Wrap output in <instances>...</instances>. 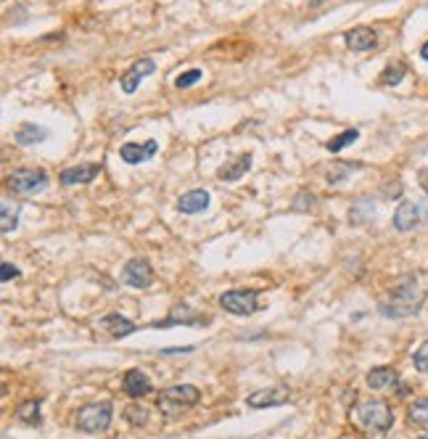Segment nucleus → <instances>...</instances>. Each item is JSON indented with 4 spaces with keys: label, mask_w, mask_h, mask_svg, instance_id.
<instances>
[{
    "label": "nucleus",
    "mask_w": 428,
    "mask_h": 439,
    "mask_svg": "<svg viewBox=\"0 0 428 439\" xmlns=\"http://www.w3.org/2000/svg\"><path fill=\"white\" fill-rule=\"evenodd\" d=\"M426 302V291L418 283L415 275H407L397 283V288L391 291V297L381 304V312L386 318H413L420 312V307Z\"/></svg>",
    "instance_id": "obj_1"
},
{
    "label": "nucleus",
    "mask_w": 428,
    "mask_h": 439,
    "mask_svg": "<svg viewBox=\"0 0 428 439\" xmlns=\"http://www.w3.org/2000/svg\"><path fill=\"white\" fill-rule=\"evenodd\" d=\"M198 400H201V392L193 384H175L162 389V394L156 397V405L167 418H178L188 408L198 405Z\"/></svg>",
    "instance_id": "obj_2"
},
{
    "label": "nucleus",
    "mask_w": 428,
    "mask_h": 439,
    "mask_svg": "<svg viewBox=\"0 0 428 439\" xmlns=\"http://www.w3.org/2000/svg\"><path fill=\"white\" fill-rule=\"evenodd\" d=\"M355 418L365 431H373V434H384V431H389L394 426V413H391L389 402H384V400L360 402L355 408Z\"/></svg>",
    "instance_id": "obj_3"
},
{
    "label": "nucleus",
    "mask_w": 428,
    "mask_h": 439,
    "mask_svg": "<svg viewBox=\"0 0 428 439\" xmlns=\"http://www.w3.org/2000/svg\"><path fill=\"white\" fill-rule=\"evenodd\" d=\"M8 188L21 196H35L48 188V175L40 167H19L8 175Z\"/></svg>",
    "instance_id": "obj_4"
},
{
    "label": "nucleus",
    "mask_w": 428,
    "mask_h": 439,
    "mask_svg": "<svg viewBox=\"0 0 428 439\" xmlns=\"http://www.w3.org/2000/svg\"><path fill=\"white\" fill-rule=\"evenodd\" d=\"M220 304L230 315H254L265 304H259V291L254 288H238V291H225L220 297Z\"/></svg>",
    "instance_id": "obj_5"
},
{
    "label": "nucleus",
    "mask_w": 428,
    "mask_h": 439,
    "mask_svg": "<svg viewBox=\"0 0 428 439\" xmlns=\"http://www.w3.org/2000/svg\"><path fill=\"white\" fill-rule=\"evenodd\" d=\"M111 426V402H93L85 405L77 413V429L88 431V434H98Z\"/></svg>",
    "instance_id": "obj_6"
},
{
    "label": "nucleus",
    "mask_w": 428,
    "mask_h": 439,
    "mask_svg": "<svg viewBox=\"0 0 428 439\" xmlns=\"http://www.w3.org/2000/svg\"><path fill=\"white\" fill-rule=\"evenodd\" d=\"M426 217H428V201H402L391 223H394V227H397L399 233H407V230L420 225Z\"/></svg>",
    "instance_id": "obj_7"
},
{
    "label": "nucleus",
    "mask_w": 428,
    "mask_h": 439,
    "mask_svg": "<svg viewBox=\"0 0 428 439\" xmlns=\"http://www.w3.org/2000/svg\"><path fill=\"white\" fill-rule=\"evenodd\" d=\"M201 323H209V315L204 312H198V310H193L191 304H175L172 310H169V315L159 323H153L151 328H172V326H201Z\"/></svg>",
    "instance_id": "obj_8"
},
{
    "label": "nucleus",
    "mask_w": 428,
    "mask_h": 439,
    "mask_svg": "<svg viewBox=\"0 0 428 439\" xmlns=\"http://www.w3.org/2000/svg\"><path fill=\"white\" fill-rule=\"evenodd\" d=\"M291 400V392L286 386H267V389H257L246 397V405L254 410L262 408H278V405H286Z\"/></svg>",
    "instance_id": "obj_9"
},
{
    "label": "nucleus",
    "mask_w": 428,
    "mask_h": 439,
    "mask_svg": "<svg viewBox=\"0 0 428 439\" xmlns=\"http://www.w3.org/2000/svg\"><path fill=\"white\" fill-rule=\"evenodd\" d=\"M122 281L133 288H148L153 283V268L146 259H130L122 270Z\"/></svg>",
    "instance_id": "obj_10"
},
{
    "label": "nucleus",
    "mask_w": 428,
    "mask_h": 439,
    "mask_svg": "<svg viewBox=\"0 0 428 439\" xmlns=\"http://www.w3.org/2000/svg\"><path fill=\"white\" fill-rule=\"evenodd\" d=\"M156 72V64L151 59H140V61H135L133 66L122 75V80H119V85H122V91L124 93H135L138 91V85L146 80V77H151Z\"/></svg>",
    "instance_id": "obj_11"
},
{
    "label": "nucleus",
    "mask_w": 428,
    "mask_h": 439,
    "mask_svg": "<svg viewBox=\"0 0 428 439\" xmlns=\"http://www.w3.org/2000/svg\"><path fill=\"white\" fill-rule=\"evenodd\" d=\"M370 389H378V392H394L399 386V373L389 365H381V368H373L368 376H365Z\"/></svg>",
    "instance_id": "obj_12"
},
{
    "label": "nucleus",
    "mask_w": 428,
    "mask_h": 439,
    "mask_svg": "<svg viewBox=\"0 0 428 439\" xmlns=\"http://www.w3.org/2000/svg\"><path fill=\"white\" fill-rule=\"evenodd\" d=\"M101 175V165H77L64 169L59 175L61 185H85V183H93Z\"/></svg>",
    "instance_id": "obj_13"
},
{
    "label": "nucleus",
    "mask_w": 428,
    "mask_h": 439,
    "mask_svg": "<svg viewBox=\"0 0 428 439\" xmlns=\"http://www.w3.org/2000/svg\"><path fill=\"white\" fill-rule=\"evenodd\" d=\"M156 151H159V143H156V140H146V143H124V146L119 149V156H122L127 165H140V162H148Z\"/></svg>",
    "instance_id": "obj_14"
},
{
    "label": "nucleus",
    "mask_w": 428,
    "mask_h": 439,
    "mask_svg": "<svg viewBox=\"0 0 428 439\" xmlns=\"http://www.w3.org/2000/svg\"><path fill=\"white\" fill-rule=\"evenodd\" d=\"M344 40H346L349 50L368 53V50H373L375 43H378V35H375V30H370V27H355V30H349L344 35Z\"/></svg>",
    "instance_id": "obj_15"
},
{
    "label": "nucleus",
    "mask_w": 428,
    "mask_h": 439,
    "mask_svg": "<svg viewBox=\"0 0 428 439\" xmlns=\"http://www.w3.org/2000/svg\"><path fill=\"white\" fill-rule=\"evenodd\" d=\"M249 169H251V153H238V156L227 159V162L220 167L217 175H220L222 183H236V180H241Z\"/></svg>",
    "instance_id": "obj_16"
},
{
    "label": "nucleus",
    "mask_w": 428,
    "mask_h": 439,
    "mask_svg": "<svg viewBox=\"0 0 428 439\" xmlns=\"http://www.w3.org/2000/svg\"><path fill=\"white\" fill-rule=\"evenodd\" d=\"M122 389H124L127 397L140 400V397H146L153 386H151V381H148V376L143 373V371L133 368V371H127V373H124V379H122Z\"/></svg>",
    "instance_id": "obj_17"
},
{
    "label": "nucleus",
    "mask_w": 428,
    "mask_h": 439,
    "mask_svg": "<svg viewBox=\"0 0 428 439\" xmlns=\"http://www.w3.org/2000/svg\"><path fill=\"white\" fill-rule=\"evenodd\" d=\"M207 207H209V194L204 188L188 191V194H183L178 201V209L183 214H198V212H204Z\"/></svg>",
    "instance_id": "obj_18"
},
{
    "label": "nucleus",
    "mask_w": 428,
    "mask_h": 439,
    "mask_svg": "<svg viewBox=\"0 0 428 439\" xmlns=\"http://www.w3.org/2000/svg\"><path fill=\"white\" fill-rule=\"evenodd\" d=\"M104 331H109L114 339H124V336H130V333L138 331V326H135L133 320L122 318V315H117V312H111V315H106V318H101V323H98Z\"/></svg>",
    "instance_id": "obj_19"
},
{
    "label": "nucleus",
    "mask_w": 428,
    "mask_h": 439,
    "mask_svg": "<svg viewBox=\"0 0 428 439\" xmlns=\"http://www.w3.org/2000/svg\"><path fill=\"white\" fill-rule=\"evenodd\" d=\"M19 212H21V207L11 201V198H3V204H0V233L3 236H8L11 230H16L19 225Z\"/></svg>",
    "instance_id": "obj_20"
},
{
    "label": "nucleus",
    "mask_w": 428,
    "mask_h": 439,
    "mask_svg": "<svg viewBox=\"0 0 428 439\" xmlns=\"http://www.w3.org/2000/svg\"><path fill=\"white\" fill-rule=\"evenodd\" d=\"M43 140H48V130L40 127V124L27 122V124H21L16 130V143L19 146H35V143H43Z\"/></svg>",
    "instance_id": "obj_21"
},
{
    "label": "nucleus",
    "mask_w": 428,
    "mask_h": 439,
    "mask_svg": "<svg viewBox=\"0 0 428 439\" xmlns=\"http://www.w3.org/2000/svg\"><path fill=\"white\" fill-rule=\"evenodd\" d=\"M16 418L27 426H40V421H43V415H40V400H27V402H21L19 410H16Z\"/></svg>",
    "instance_id": "obj_22"
},
{
    "label": "nucleus",
    "mask_w": 428,
    "mask_h": 439,
    "mask_svg": "<svg viewBox=\"0 0 428 439\" xmlns=\"http://www.w3.org/2000/svg\"><path fill=\"white\" fill-rule=\"evenodd\" d=\"M355 169H360V165H349V162H333V165L328 167V178L325 180L331 183V185H336V183L346 180Z\"/></svg>",
    "instance_id": "obj_23"
},
{
    "label": "nucleus",
    "mask_w": 428,
    "mask_h": 439,
    "mask_svg": "<svg viewBox=\"0 0 428 439\" xmlns=\"http://www.w3.org/2000/svg\"><path fill=\"white\" fill-rule=\"evenodd\" d=\"M404 72H407V66H404L402 61L389 64V66L384 69V75H381V85H386V88H394V85H399V82L404 80Z\"/></svg>",
    "instance_id": "obj_24"
},
{
    "label": "nucleus",
    "mask_w": 428,
    "mask_h": 439,
    "mask_svg": "<svg viewBox=\"0 0 428 439\" xmlns=\"http://www.w3.org/2000/svg\"><path fill=\"white\" fill-rule=\"evenodd\" d=\"M357 138H360V130H344L341 136H336L333 140H328V143H325V149H328L331 153H341L346 146H352Z\"/></svg>",
    "instance_id": "obj_25"
},
{
    "label": "nucleus",
    "mask_w": 428,
    "mask_h": 439,
    "mask_svg": "<svg viewBox=\"0 0 428 439\" xmlns=\"http://www.w3.org/2000/svg\"><path fill=\"white\" fill-rule=\"evenodd\" d=\"M317 207V198L312 191H299L296 198L291 201V212H312Z\"/></svg>",
    "instance_id": "obj_26"
},
{
    "label": "nucleus",
    "mask_w": 428,
    "mask_h": 439,
    "mask_svg": "<svg viewBox=\"0 0 428 439\" xmlns=\"http://www.w3.org/2000/svg\"><path fill=\"white\" fill-rule=\"evenodd\" d=\"M410 421H413L415 426H420V429H428V397L413 402V408H410Z\"/></svg>",
    "instance_id": "obj_27"
},
{
    "label": "nucleus",
    "mask_w": 428,
    "mask_h": 439,
    "mask_svg": "<svg viewBox=\"0 0 428 439\" xmlns=\"http://www.w3.org/2000/svg\"><path fill=\"white\" fill-rule=\"evenodd\" d=\"M124 421L133 426H146L148 410L143 408V405H127V408H124Z\"/></svg>",
    "instance_id": "obj_28"
},
{
    "label": "nucleus",
    "mask_w": 428,
    "mask_h": 439,
    "mask_svg": "<svg viewBox=\"0 0 428 439\" xmlns=\"http://www.w3.org/2000/svg\"><path fill=\"white\" fill-rule=\"evenodd\" d=\"M201 77H204V72H201V69H188V72H183V75L175 80V88H178V91L193 88V85H196V82H198Z\"/></svg>",
    "instance_id": "obj_29"
},
{
    "label": "nucleus",
    "mask_w": 428,
    "mask_h": 439,
    "mask_svg": "<svg viewBox=\"0 0 428 439\" xmlns=\"http://www.w3.org/2000/svg\"><path fill=\"white\" fill-rule=\"evenodd\" d=\"M413 363H415V368H418L420 373H428V342H423L420 347L415 349Z\"/></svg>",
    "instance_id": "obj_30"
},
{
    "label": "nucleus",
    "mask_w": 428,
    "mask_h": 439,
    "mask_svg": "<svg viewBox=\"0 0 428 439\" xmlns=\"http://www.w3.org/2000/svg\"><path fill=\"white\" fill-rule=\"evenodd\" d=\"M19 268H14L11 262H0V281L3 283H8V281H14V278H19Z\"/></svg>",
    "instance_id": "obj_31"
},
{
    "label": "nucleus",
    "mask_w": 428,
    "mask_h": 439,
    "mask_svg": "<svg viewBox=\"0 0 428 439\" xmlns=\"http://www.w3.org/2000/svg\"><path fill=\"white\" fill-rule=\"evenodd\" d=\"M381 194H384L386 198H399V196H402V183H399V180H389L384 188H381Z\"/></svg>",
    "instance_id": "obj_32"
},
{
    "label": "nucleus",
    "mask_w": 428,
    "mask_h": 439,
    "mask_svg": "<svg viewBox=\"0 0 428 439\" xmlns=\"http://www.w3.org/2000/svg\"><path fill=\"white\" fill-rule=\"evenodd\" d=\"M418 183H420V188L428 194V167H423V169L418 172Z\"/></svg>",
    "instance_id": "obj_33"
},
{
    "label": "nucleus",
    "mask_w": 428,
    "mask_h": 439,
    "mask_svg": "<svg viewBox=\"0 0 428 439\" xmlns=\"http://www.w3.org/2000/svg\"><path fill=\"white\" fill-rule=\"evenodd\" d=\"M420 56L428 61V43H423V48H420Z\"/></svg>",
    "instance_id": "obj_34"
},
{
    "label": "nucleus",
    "mask_w": 428,
    "mask_h": 439,
    "mask_svg": "<svg viewBox=\"0 0 428 439\" xmlns=\"http://www.w3.org/2000/svg\"><path fill=\"white\" fill-rule=\"evenodd\" d=\"M418 439H428V434H423V437H418Z\"/></svg>",
    "instance_id": "obj_35"
}]
</instances>
